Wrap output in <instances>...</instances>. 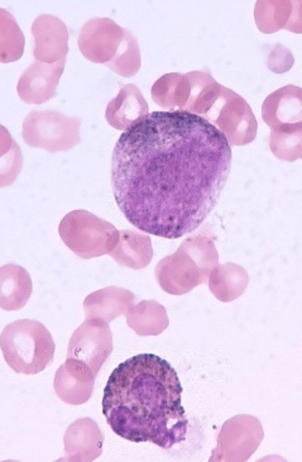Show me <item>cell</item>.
Returning a JSON list of instances; mask_svg holds the SVG:
<instances>
[{"mask_svg": "<svg viewBox=\"0 0 302 462\" xmlns=\"http://www.w3.org/2000/svg\"><path fill=\"white\" fill-rule=\"evenodd\" d=\"M33 56L37 61L55 64L69 53V31L64 22L51 14H42L32 24Z\"/></svg>", "mask_w": 302, "mask_h": 462, "instance_id": "obj_13", "label": "cell"}, {"mask_svg": "<svg viewBox=\"0 0 302 462\" xmlns=\"http://www.w3.org/2000/svg\"><path fill=\"white\" fill-rule=\"evenodd\" d=\"M254 20L262 33H276L281 30L301 33V2L261 0L256 3Z\"/></svg>", "mask_w": 302, "mask_h": 462, "instance_id": "obj_16", "label": "cell"}, {"mask_svg": "<svg viewBox=\"0 0 302 462\" xmlns=\"http://www.w3.org/2000/svg\"><path fill=\"white\" fill-rule=\"evenodd\" d=\"M33 285L30 273L17 263L0 267V308L7 312L20 310L32 295Z\"/></svg>", "mask_w": 302, "mask_h": 462, "instance_id": "obj_19", "label": "cell"}, {"mask_svg": "<svg viewBox=\"0 0 302 462\" xmlns=\"http://www.w3.org/2000/svg\"><path fill=\"white\" fill-rule=\"evenodd\" d=\"M118 265L141 270L153 259L152 241L148 235L124 229L119 231L118 244L109 254Z\"/></svg>", "mask_w": 302, "mask_h": 462, "instance_id": "obj_20", "label": "cell"}, {"mask_svg": "<svg viewBox=\"0 0 302 462\" xmlns=\"http://www.w3.org/2000/svg\"><path fill=\"white\" fill-rule=\"evenodd\" d=\"M26 39L14 15L0 8V62L11 64L21 60Z\"/></svg>", "mask_w": 302, "mask_h": 462, "instance_id": "obj_24", "label": "cell"}, {"mask_svg": "<svg viewBox=\"0 0 302 462\" xmlns=\"http://www.w3.org/2000/svg\"><path fill=\"white\" fill-rule=\"evenodd\" d=\"M294 62V56L282 45H276L275 50L269 56V68L277 74L288 71Z\"/></svg>", "mask_w": 302, "mask_h": 462, "instance_id": "obj_28", "label": "cell"}, {"mask_svg": "<svg viewBox=\"0 0 302 462\" xmlns=\"http://www.w3.org/2000/svg\"><path fill=\"white\" fill-rule=\"evenodd\" d=\"M66 60L55 64L36 61L18 80L17 93L27 105H43L58 94L59 79L65 71Z\"/></svg>", "mask_w": 302, "mask_h": 462, "instance_id": "obj_11", "label": "cell"}, {"mask_svg": "<svg viewBox=\"0 0 302 462\" xmlns=\"http://www.w3.org/2000/svg\"><path fill=\"white\" fill-rule=\"evenodd\" d=\"M14 141L11 132L5 125H0V159L7 155L9 151H11Z\"/></svg>", "mask_w": 302, "mask_h": 462, "instance_id": "obj_29", "label": "cell"}, {"mask_svg": "<svg viewBox=\"0 0 302 462\" xmlns=\"http://www.w3.org/2000/svg\"><path fill=\"white\" fill-rule=\"evenodd\" d=\"M182 384L169 361L140 354L115 367L103 397V414L113 432L127 441L163 449L184 442L188 420Z\"/></svg>", "mask_w": 302, "mask_h": 462, "instance_id": "obj_2", "label": "cell"}, {"mask_svg": "<svg viewBox=\"0 0 302 462\" xmlns=\"http://www.w3.org/2000/svg\"><path fill=\"white\" fill-rule=\"evenodd\" d=\"M124 316L127 317L129 328L143 337L160 336L169 325L168 310L156 300L133 304Z\"/></svg>", "mask_w": 302, "mask_h": 462, "instance_id": "obj_23", "label": "cell"}, {"mask_svg": "<svg viewBox=\"0 0 302 462\" xmlns=\"http://www.w3.org/2000/svg\"><path fill=\"white\" fill-rule=\"evenodd\" d=\"M59 234L66 246L84 260L109 254L118 244L119 231L87 210L69 213L59 223Z\"/></svg>", "mask_w": 302, "mask_h": 462, "instance_id": "obj_4", "label": "cell"}, {"mask_svg": "<svg viewBox=\"0 0 302 462\" xmlns=\"http://www.w3.org/2000/svg\"><path fill=\"white\" fill-rule=\"evenodd\" d=\"M148 115L150 106L143 94L134 84H127L122 88L118 96L108 103L105 118L113 128L125 132L140 124Z\"/></svg>", "mask_w": 302, "mask_h": 462, "instance_id": "obj_17", "label": "cell"}, {"mask_svg": "<svg viewBox=\"0 0 302 462\" xmlns=\"http://www.w3.org/2000/svg\"><path fill=\"white\" fill-rule=\"evenodd\" d=\"M0 350L14 373L36 375L52 363L56 345L43 323L20 319L0 333Z\"/></svg>", "mask_w": 302, "mask_h": 462, "instance_id": "obj_3", "label": "cell"}, {"mask_svg": "<svg viewBox=\"0 0 302 462\" xmlns=\"http://www.w3.org/2000/svg\"><path fill=\"white\" fill-rule=\"evenodd\" d=\"M155 276L160 288L171 295L190 293L193 289L206 284L209 279L191 254L181 247L157 263Z\"/></svg>", "mask_w": 302, "mask_h": 462, "instance_id": "obj_9", "label": "cell"}, {"mask_svg": "<svg viewBox=\"0 0 302 462\" xmlns=\"http://www.w3.org/2000/svg\"><path fill=\"white\" fill-rule=\"evenodd\" d=\"M203 118L224 134L231 146H245L256 140V116L247 100L229 88L222 87Z\"/></svg>", "mask_w": 302, "mask_h": 462, "instance_id": "obj_5", "label": "cell"}, {"mask_svg": "<svg viewBox=\"0 0 302 462\" xmlns=\"http://www.w3.org/2000/svg\"><path fill=\"white\" fill-rule=\"evenodd\" d=\"M96 375L78 358H68L56 372L53 386L66 404L81 405L89 402L96 388Z\"/></svg>", "mask_w": 302, "mask_h": 462, "instance_id": "obj_12", "label": "cell"}, {"mask_svg": "<svg viewBox=\"0 0 302 462\" xmlns=\"http://www.w3.org/2000/svg\"><path fill=\"white\" fill-rule=\"evenodd\" d=\"M233 151L212 124L184 111L152 112L123 132L112 188L135 228L178 240L212 215L231 175Z\"/></svg>", "mask_w": 302, "mask_h": 462, "instance_id": "obj_1", "label": "cell"}, {"mask_svg": "<svg viewBox=\"0 0 302 462\" xmlns=\"http://www.w3.org/2000/svg\"><path fill=\"white\" fill-rule=\"evenodd\" d=\"M135 295L131 291L119 287L104 288L94 291L84 300L87 319H96L109 323L133 306Z\"/></svg>", "mask_w": 302, "mask_h": 462, "instance_id": "obj_18", "label": "cell"}, {"mask_svg": "<svg viewBox=\"0 0 302 462\" xmlns=\"http://www.w3.org/2000/svg\"><path fill=\"white\" fill-rule=\"evenodd\" d=\"M124 37V28L110 18H94L81 27L78 45L85 59L106 65L114 58Z\"/></svg>", "mask_w": 302, "mask_h": 462, "instance_id": "obj_10", "label": "cell"}, {"mask_svg": "<svg viewBox=\"0 0 302 462\" xmlns=\"http://www.w3.org/2000/svg\"><path fill=\"white\" fill-rule=\"evenodd\" d=\"M191 85L187 74H166L153 84L151 96L165 112L184 111L190 98Z\"/></svg>", "mask_w": 302, "mask_h": 462, "instance_id": "obj_22", "label": "cell"}, {"mask_svg": "<svg viewBox=\"0 0 302 462\" xmlns=\"http://www.w3.org/2000/svg\"><path fill=\"white\" fill-rule=\"evenodd\" d=\"M65 457L62 461L90 462L103 452L104 435L96 420L80 418L66 430Z\"/></svg>", "mask_w": 302, "mask_h": 462, "instance_id": "obj_15", "label": "cell"}, {"mask_svg": "<svg viewBox=\"0 0 302 462\" xmlns=\"http://www.w3.org/2000/svg\"><path fill=\"white\" fill-rule=\"evenodd\" d=\"M113 348L114 345L109 323L96 319H85L83 325L71 336L68 358L83 361L97 376L103 365L112 355Z\"/></svg>", "mask_w": 302, "mask_h": 462, "instance_id": "obj_8", "label": "cell"}, {"mask_svg": "<svg viewBox=\"0 0 302 462\" xmlns=\"http://www.w3.org/2000/svg\"><path fill=\"white\" fill-rule=\"evenodd\" d=\"M264 430L261 420L253 416L239 414L223 424L218 436V446L210 461L243 462L260 448Z\"/></svg>", "mask_w": 302, "mask_h": 462, "instance_id": "obj_7", "label": "cell"}, {"mask_svg": "<svg viewBox=\"0 0 302 462\" xmlns=\"http://www.w3.org/2000/svg\"><path fill=\"white\" fill-rule=\"evenodd\" d=\"M262 118L270 131L301 125L302 90L295 85H286L267 97L262 106Z\"/></svg>", "mask_w": 302, "mask_h": 462, "instance_id": "obj_14", "label": "cell"}, {"mask_svg": "<svg viewBox=\"0 0 302 462\" xmlns=\"http://www.w3.org/2000/svg\"><path fill=\"white\" fill-rule=\"evenodd\" d=\"M81 119L59 111H33L23 121L24 143L50 153L70 151L81 143Z\"/></svg>", "mask_w": 302, "mask_h": 462, "instance_id": "obj_6", "label": "cell"}, {"mask_svg": "<svg viewBox=\"0 0 302 462\" xmlns=\"http://www.w3.org/2000/svg\"><path fill=\"white\" fill-rule=\"evenodd\" d=\"M210 291L216 300L223 303H231L237 300L247 291L250 284V276L243 266L237 263H224L214 267L209 279H207Z\"/></svg>", "mask_w": 302, "mask_h": 462, "instance_id": "obj_21", "label": "cell"}, {"mask_svg": "<svg viewBox=\"0 0 302 462\" xmlns=\"http://www.w3.org/2000/svg\"><path fill=\"white\" fill-rule=\"evenodd\" d=\"M302 125L272 130L270 149L282 162H294L301 157Z\"/></svg>", "mask_w": 302, "mask_h": 462, "instance_id": "obj_26", "label": "cell"}, {"mask_svg": "<svg viewBox=\"0 0 302 462\" xmlns=\"http://www.w3.org/2000/svg\"><path fill=\"white\" fill-rule=\"evenodd\" d=\"M142 58L140 43L134 34L124 30V37L118 51L106 66L123 78H132L141 70Z\"/></svg>", "mask_w": 302, "mask_h": 462, "instance_id": "obj_25", "label": "cell"}, {"mask_svg": "<svg viewBox=\"0 0 302 462\" xmlns=\"http://www.w3.org/2000/svg\"><path fill=\"white\" fill-rule=\"evenodd\" d=\"M23 169V153L20 144L14 141L7 155L0 159V188L9 187L17 180Z\"/></svg>", "mask_w": 302, "mask_h": 462, "instance_id": "obj_27", "label": "cell"}]
</instances>
